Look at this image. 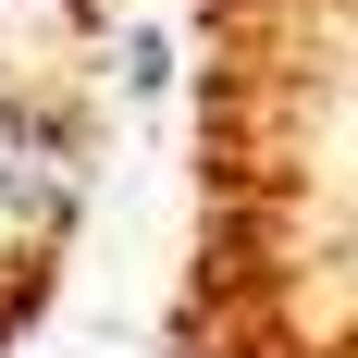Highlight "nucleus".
I'll return each mask as SVG.
<instances>
[]
</instances>
